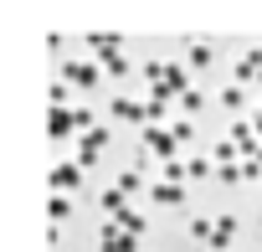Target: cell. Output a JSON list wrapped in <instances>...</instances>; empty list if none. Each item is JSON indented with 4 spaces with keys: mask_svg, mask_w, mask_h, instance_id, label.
<instances>
[{
    "mask_svg": "<svg viewBox=\"0 0 262 252\" xmlns=\"http://www.w3.org/2000/svg\"><path fill=\"white\" fill-rule=\"evenodd\" d=\"M103 150H108V129H88V134H82V144H77V165L88 170Z\"/></svg>",
    "mask_w": 262,
    "mask_h": 252,
    "instance_id": "5",
    "label": "cell"
},
{
    "mask_svg": "<svg viewBox=\"0 0 262 252\" xmlns=\"http://www.w3.org/2000/svg\"><path fill=\"white\" fill-rule=\"evenodd\" d=\"M231 237H236V216H216V232H211V252H231Z\"/></svg>",
    "mask_w": 262,
    "mask_h": 252,
    "instance_id": "7",
    "label": "cell"
},
{
    "mask_svg": "<svg viewBox=\"0 0 262 252\" xmlns=\"http://www.w3.org/2000/svg\"><path fill=\"white\" fill-rule=\"evenodd\" d=\"M236 155H242V150H236L231 139H221V144H216V165H236Z\"/></svg>",
    "mask_w": 262,
    "mask_h": 252,
    "instance_id": "21",
    "label": "cell"
},
{
    "mask_svg": "<svg viewBox=\"0 0 262 252\" xmlns=\"http://www.w3.org/2000/svg\"><path fill=\"white\" fill-rule=\"evenodd\" d=\"M47 216H52V226L67 221V216H72V201H67V196H52V201H47Z\"/></svg>",
    "mask_w": 262,
    "mask_h": 252,
    "instance_id": "14",
    "label": "cell"
},
{
    "mask_svg": "<svg viewBox=\"0 0 262 252\" xmlns=\"http://www.w3.org/2000/svg\"><path fill=\"white\" fill-rule=\"evenodd\" d=\"M113 221H118V226H123V232H134V237H144V232H149V221H144V216H139V211H118V216H113Z\"/></svg>",
    "mask_w": 262,
    "mask_h": 252,
    "instance_id": "12",
    "label": "cell"
},
{
    "mask_svg": "<svg viewBox=\"0 0 262 252\" xmlns=\"http://www.w3.org/2000/svg\"><path fill=\"white\" fill-rule=\"evenodd\" d=\"M149 196H155L160 206H185V185H165V180H160V185H155Z\"/></svg>",
    "mask_w": 262,
    "mask_h": 252,
    "instance_id": "9",
    "label": "cell"
},
{
    "mask_svg": "<svg viewBox=\"0 0 262 252\" xmlns=\"http://www.w3.org/2000/svg\"><path fill=\"white\" fill-rule=\"evenodd\" d=\"M170 134H175V144H190V139H195V123H190V118H175Z\"/></svg>",
    "mask_w": 262,
    "mask_h": 252,
    "instance_id": "18",
    "label": "cell"
},
{
    "mask_svg": "<svg viewBox=\"0 0 262 252\" xmlns=\"http://www.w3.org/2000/svg\"><path fill=\"white\" fill-rule=\"evenodd\" d=\"M206 175H216L211 160H185V180H206Z\"/></svg>",
    "mask_w": 262,
    "mask_h": 252,
    "instance_id": "17",
    "label": "cell"
},
{
    "mask_svg": "<svg viewBox=\"0 0 262 252\" xmlns=\"http://www.w3.org/2000/svg\"><path fill=\"white\" fill-rule=\"evenodd\" d=\"M47 98H52V108H72V103H67V98H72V88H62V82H52V93H47Z\"/></svg>",
    "mask_w": 262,
    "mask_h": 252,
    "instance_id": "24",
    "label": "cell"
},
{
    "mask_svg": "<svg viewBox=\"0 0 262 252\" xmlns=\"http://www.w3.org/2000/svg\"><path fill=\"white\" fill-rule=\"evenodd\" d=\"M98 252H139V237H134V232H123V226L108 216V221L98 226Z\"/></svg>",
    "mask_w": 262,
    "mask_h": 252,
    "instance_id": "1",
    "label": "cell"
},
{
    "mask_svg": "<svg viewBox=\"0 0 262 252\" xmlns=\"http://www.w3.org/2000/svg\"><path fill=\"white\" fill-rule=\"evenodd\" d=\"M180 108H185V118H195V113H201V108H206V98H201V93H195V88H190V93H185V98H180Z\"/></svg>",
    "mask_w": 262,
    "mask_h": 252,
    "instance_id": "20",
    "label": "cell"
},
{
    "mask_svg": "<svg viewBox=\"0 0 262 252\" xmlns=\"http://www.w3.org/2000/svg\"><path fill=\"white\" fill-rule=\"evenodd\" d=\"M257 67H262V47H252V52L242 57V67H236V82H257Z\"/></svg>",
    "mask_w": 262,
    "mask_h": 252,
    "instance_id": "10",
    "label": "cell"
},
{
    "mask_svg": "<svg viewBox=\"0 0 262 252\" xmlns=\"http://www.w3.org/2000/svg\"><path fill=\"white\" fill-rule=\"evenodd\" d=\"M144 150H155V155H160V160L170 165L180 144H175V134H170V129H160V123H149V129H139V155H144Z\"/></svg>",
    "mask_w": 262,
    "mask_h": 252,
    "instance_id": "2",
    "label": "cell"
},
{
    "mask_svg": "<svg viewBox=\"0 0 262 252\" xmlns=\"http://www.w3.org/2000/svg\"><path fill=\"white\" fill-rule=\"evenodd\" d=\"M216 180H221V185H236V180H242V165H216Z\"/></svg>",
    "mask_w": 262,
    "mask_h": 252,
    "instance_id": "25",
    "label": "cell"
},
{
    "mask_svg": "<svg viewBox=\"0 0 262 252\" xmlns=\"http://www.w3.org/2000/svg\"><path fill=\"white\" fill-rule=\"evenodd\" d=\"M118 123H139L144 129V103H134V98H113V108H108Z\"/></svg>",
    "mask_w": 262,
    "mask_h": 252,
    "instance_id": "6",
    "label": "cell"
},
{
    "mask_svg": "<svg viewBox=\"0 0 262 252\" xmlns=\"http://www.w3.org/2000/svg\"><path fill=\"white\" fill-rule=\"evenodd\" d=\"M98 206H103L108 216H118V211H128V206H123V191H118V185H113V191H98Z\"/></svg>",
    "mask_w": 262,
    "mask_h": 252,
    "instance_id": "13",
    "label": "cell"
},
{
    "mask_svg": "<svg viewBox=\"0 0 262 252\" xmlns=\"http://www.w3.org/2000/svg\"><path fill=\"white\" fill-rule=\"evenodd\" d=\"M88 47H93L98 57H108V52H118V36H113V31H88Z\"/></svg>",
    "mask_w": 262,
    "mask_h": 252,
    "instance_id": "11",
    "label": "cell"
},
{
    "mask_svg": "<svg viewBox=\"0 0 262 252\" xmlns=\"http://www.w3.org/2000/svg\"><path fill=\"white\" fill-rule=\"evenodd\" d=\"M47 185H52V196H67V191H77L82 185V165H52V175H47Z\"/></svg>",
    "mask_w": 262,
    "mask_h": 252,
    "instance_id": "4",
    "label": "cell"
},
{
    "mask_svg": "<svg viewBox=\"0 0 262 252\" xmlns=\"http://www.w3.org/2000/svg\"><path fill=\"white\" fill-rule=\"evenodd\" d=\"M47 134H52V144H67V139L77 134V108H52Z\"/></svg>",
    "mask_w": 262,
    "mask_h": 252,
    "instance_id": "3",
    "label": "cell"
},
{
    "mask_svg": "<svg viewBox=\"0 0 262 252\" xmlns=\"http://www.w3.org/2000/svg\"><path fill=\"white\" fill-rule=\"evenodd\" d=\"M160 175H165V185H180V180H185V165L170 160V165H160Z\"/></svg>",
    "mask_w": 262,
    "mask_h": 252,
    "instance_id": "22",
    "label": "cell"
},
{
    "mask_svg": "<svg viewBox=\"0 0 262 252\" xmlns=\"http://www.w3.org/2000/svg\"><path fill=\"white\" fill-rule=\"evenodd\" d=\"M221 108H242V88H221Z\"/></svg>",
    "mask_w": 262,
    "mask_h": 252,
    "instance_id": "27",
    "label": "cell"
},
{
    "mask_svg": "<svg viewBox=\"0 0 262 252\" xmlns=\"http://www.w3.org/2000/svg\"><path fill=\"white\" fill-rule=\"evenodd\" d=\"M257 160H262V144H257Z\"/></svg>",
    "mask_w": 262,
    "mask_h": 252,
    "instance_id": "29",
    "label": "cell"
},
{
    "mask_svg": "<svg viewBox=\"0 0 262 252\" xmlns=\"http://www.w3.org/2000/svg\"><path fill=\"white\" fill-rule=\"evenodd\" d=\"M211 41H190V67H211Z\"/></svg>",
    "mask_w": 262,
    "mask_h": 252,
    "instance_id": "15",
    "label": "cell"
},
{
    "mask_svg": "<svg viewBox=\"0 0 262 252\" xmlns=\"http://www.w3.org/2000/svg\"><path fill=\"white\" fill-rule=\"evenodd\" d=\"M98 62L108 67V77H123V72H128V57H123V52H108V57H98Z\"/></svg>",
    "mask_w": 262,
    "mask_h": 252,
    "instance_id": "16",
    "label": "cell"
},
{
    "mask_svg": "<svg viewBox=\"0 0 262 252\" xmlns=\"http://www.w3.org/2000/svg\"><path fill=\"white\" fill-rule=\"evenodd\" d=\"M211 232H216V221H206V216L190 221V237H195V242H211Z\"/></svg>",
    "mask_w": 262,
    "mask_h": 252,
    "instance_id": "23",
    "label": "cell"
},
{
    "mask_svg": "<svg viewBox=\"0 0 262 252\" xmlns=\"http://www.w3.org/2000/svg\"><path fill=\"white\" fill-rule=\"evenodd\" d=\"M160 118H165V103L149 98V103H144V129H149V123H160Z\"/></svg>",
    "mask_w": 262,
    "mask_h": 252,
    "instance_id": "26",
    "label": "cell"
},
{
    "mask_svg": "<svg viewBox=\"0 0 262 252\" xmlns=\"http://www.w3.org/2000/svg\"><path fill=\"white\" fill-rule=\"evenodd\" d=\"M252 134H257V139H262V113H257V118H252Z\"/></svg>",
    "mask_w": 262,
    "mask_h": 252,
    "instance_id": "28",
    "label": "cell"
},
{
    "mask_svg": "<svg viewBox=\"0 0 262 252\" xmlns=\"http://www.w3.org/2000/svg\"><path fill=\"white\" fill-rule=\"evenodd\" d=\"M62 82H77V88H93V82H98V67H82V62H62Z\"/></svg>",
    "mask_w": 262,
    "mask_h": 252,
    "instance_id": "8",
    "label": "cell"
},
{
    "mask_svg": "<svg viewBox=\"0 0 262 252\" xmlns=\"http://www.w3.org/2000/svg\"><path fill=\"white\" fill-rule=\"evenodd\" d=\"M139 185H144V175H139V170H123V175H118V191H123V196H134Z\"/></svg>",
    "mask_w": 262,
    "mask_h": 252,
    "instance_id": "19",
    "label": "cell"
}]
</instances>
